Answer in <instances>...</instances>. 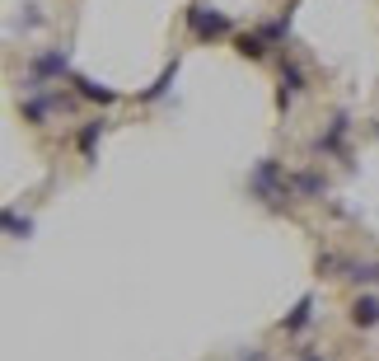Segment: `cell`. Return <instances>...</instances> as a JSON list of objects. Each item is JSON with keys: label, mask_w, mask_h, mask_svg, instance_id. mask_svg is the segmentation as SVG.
Here are the masks:
<instances>
[{"label": "cell", "mask_w": 379, "mask_h": 361, "mask_svg": "<svg viewBox=\"0 0 379 361\" xmlns=\"http://www.w3.org/2000/svg\"><path fill=\"white\" fill-rule=\"evenodd\" d=\"M192 33H197V38H225V33H230V19L225 15H206V10H192Z\"/></svg>", "instance_id": "cell-2"}, {"label": "cell", "mask_w": 379, "mask_h": 361, "mask_svg": "<svg viewBox=\"0 0 379 361\" xmlns=\"http://www.w3.org/2000/svg\"><path fill=\"white\" fill-rule=\"evenodd\" d=\"M262 52H267V43H262V38H239V57H248V62H258Z\"/></svg>", "instance_id": "cell-7"}, {"label": "cell", "mask_w": 379, "mask_h": 361, "mask_svg": "<svg viewBox=\"0 0 379 361\" xmlns=\"http://www.w3.org/2000/svg\"><path fill=\"white\" fill-rule=\"evenodd\" d=\"M33 71H38V76H66V57L61 52H43V57L33 62Z\"/></svg>", "instance_id": "cell-4"}, {"label": "cell", "mask_w": 379, "mask_h": 361, "mask_svg": "<svg viewBox=\"0 0 379 361\" xmlns=\"http://www.w3.org/2000/svg\"><path fill=\"white\" fill-rule=\"evenodd\" d=\"M75 85H80V94H84V99H98V104H112V90H98L94 80H84V76H75Z\"/></svg>", "instance_id": "cell-6"}, {"label": "cell", "mask_w": 379, "mask_h": 361, "mask_svg": "<svg viewBox=\"0 0 379 361\" xmlns=\"http://www.w3.org/2000/svg\"><path fill=\"white\" fill-rule=\"evenodd\" d=\"M5 225H10V230H15V239H24V235H29V220H19L15 211H5Z\"/></svg>", "instance_id": "cell-11"}, {"label": "cell", "mask_w": 379, "mask_h": 361, "mask_svg": "<svg viewBox=\"0 0 379 361\" xmlns=\"http://www.w3.org/2000/svg\"><path fill=\"white\" fill-rule=\"evenodd\" d=\"M253 192L258 197H276V192H285V178H281V169H276V160H262L258 169H253Z\"/></svg>", "instance_id": "cell-1"}, {"label": "cell", "mask_w": 379, "mask_h": 361, "mask_svg": "<svg viewBox=\"0 0 379 361\" xmlns=\"http://www.w3.org/2000/svg\"><path fill=\"white\" fill-rule=\"evenodd\" d=\"M356 282H379V263H365V267H351Z\"/></svg>", "instance_id": "cell-10"}, {"label": "cell", "mask_w": 379, "mask_h": 361, "mask_svg": "<svg viewBox=\"0 0 379 361\" xmlns=\"http://www.w3.org/2000/svg\"><path fill=\"white\" fill-rule=\"evenodd\" d=\"M295 90H304V76H300V66L281 62V104H285V94H295Z\"/></svg>", "instance_id": "cell-5"}, {"label": "cell", "mask_w": 379, "mask_h": 361, "mask_svg": "<svg viewBox=\"0 0 379 361\" xmlns=\"http://www.w3.org/2000/svg\"><path fill=\"white\" fill-rule=\"evenodd\" d=\"M309 310H314V300H300V310L285 319V329H290V333H295V329H304V324H309Z\"/></svg>", "instance_id": "cell-9"}, {"label": "cell", "mask_w": 379, "mask_h": 361, "mask_svg": "<svg viewBox=\"0 0 379 361\" xmlns=\"http://www.w3.org/2000/svg\"><path fill=\"white\" fill-rule=\"evenodd\" d=\"M98 132H103V122H89L84 132H80V150H84V155H94V141H98Z\"/></svg>", "instance_id": "cell-8"}, {"label": "cell", "mask_w": 379, "mask_h": 361, "mask_svg": "<svg viewBox=\"0 0 379 361\" xmlns=\"http://www.w3.org/2000/svg\"><path fill=\"white\" fill-rule=\"evenodd\" d=\"M351 319H356L361 329H375V324H379V300L375 296H361L356 305H351Z\"/></svg>", "instance_id": "cell-3"}]
</instances>
